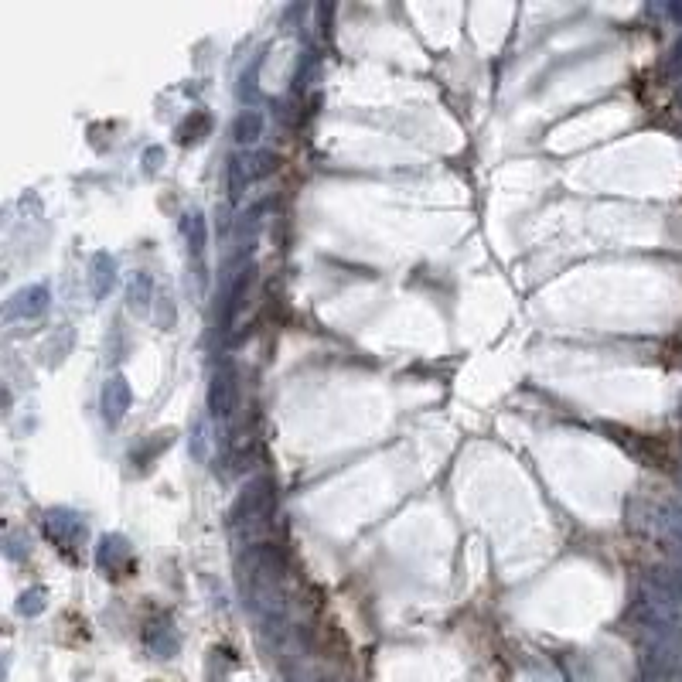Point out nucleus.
Wrapping results in <instances>:
<instances>
[{
    "label": "nucleus",
    "mask_w": 682,
    "mask_h": 682,
    "mask_svg": "<svg viewBox=\"0 0 682 682\" xmlns=\"http://www.w3.org/2000/svg\"><path fill=\"white\" fill-rule=\"evenodd\" d=\"M246 290H249V273H239V280H236V284H232L229 297H226V301H229V304H226V324L239 314V307H243Z\"/></svg>",
    "instance_id": "obj_14"
},
{
    "label": "nucleus",
    "mask_w": 682,
    "mask_h": 682,
    "mask_svg": "<svg viewBox=\"0 0 682 682\" xmlns=\"http://www.w3.org/2000/svg\"><path fill=\"white\" fill-rule=\"evenodd\" d=\"M161 157H164V151H161V147H151V151L144 154V161H147V171H157V161H161Z\"/></svg>",
    "instance_id": "obj_18"
},
{
    "label": "nucleus",
    "mask_w": 682,
    "mask_h": 682,
    "mask_svg": "<svg viewBox=\"0 0 682 682\" xmlns=\"http://www.w3.org/2000/svg\"><path fill=\"white\" fill-rule=\"evenodd\" d=\"M144 645H147V652L157 655V659H171V655H178L181 638H178V631L171 628V621H154V625H147V631H144Z\"/></svg>",
    "instance_id": "obj_6"
},
{
    "label": "nucleus",
    "mask_w": 682,
    "mask_h": 682,
    "mask_svg": "<svg viewBox=\"0 0 682 682\" xmlns=\"http://www.w3.org/2000/svg\"><path fill=\"white\" fill-rule=\"evenodd\" d=\"M236 396H239V382H236V369L229 362H222L215 369V376L209 382V410L212 417L229 420L232 410H236Z\"/></svg>",
    "instance_id": "obj_2"
},
{
    "label": "nucleus",
    "mask_w": 682,
    "mask_h": 682,
    "mask_svg": "<svg viewBox=\"0 0 682 682\" xmlns=\"http://www.w3.org/2000/svg\"><path fill=\"white\" fill-rule=\"evenodd\" d=\"M171 440H174L171 430H164V434H151V440H147V444L140 447V451H133V464H140V468H147V464H151L157 454H161V451H168V447H171Z\"/></svg>",
    "instance_id": "obj_13"
},
{
    "label": "nucleus",
    "mask_w": 682,
    "mask_h": 682,
    "mask_svg": "<svg viewBox=\"0 0 682 682\" xmlns=\"http://www.w3.org/2000/svg\"><path fill=\"white\" fill-rule=\"evenodd\" d=\"M679 488H682V468H679Z\"/></svg>",
    "instance_id": "obj_21"
},
{
    "label": "nucleus",
    "mask_w": 682,
    "mask_h": 682,
    "mask_svg": "<svg viewBox=\"0 0 682 682\" xmlns=\"http://www.w3.org/2000/svg\"><path fill=\"white\" fill-rule=\"evenodd\" d=\"M669 14H672V18H676V21L682 24V4H672V7H669Z\"/></svg>",
    "instance_id": "obj_19"
},
{
    "label": "nucleus",
    "mask_w": 682,
    "mask_h": 682,
    "mask_svg": "<svg viewBox=\"0 0 682 682\" xmlns=\"http://www.w3.org/2000/svg\"><path fill=\"white\" fill-rule=\"evenodd\" d=\"M185 239H188V249H191V253L202 256L205 243H209V226H205V215H202V212L185 215Z\"/></svg>",
    "instance_id": "obj_12"
},
{
    "label": "nucleus",
    "mask_w": 682,
    "mask_h": 682,
    "mask_svg": "<svg viewBox=\"0 0 682 682\" xmlns=\"http://www.w3.org/2000/svg\"><path fill=\"white\" fill-rule=\"evenodd\" d=\"M130 382L123 379V376H110L106 379V386H103V417L110 427H116L123 417H127V410H130Z\"/></svg>",
    "instance_id": "obj_4"
},
{
    "label": "nucleus",
    "mask_w": 682,
    "mask_h": 682,
    "mask_svg": "<svg viewBox=\"0 0 682 682\" xmlns=\"http://www.w3.org/2000/svg\"><path fill=\"white\" fill-rule=\"evenodd\" d=\"M209 130H212V116H209V113H202V110H195V113H191L188 120L178 127V140H181L185 147H188V144H198V140L209 137Z\"/></svg>",
    "instance_id": "obj_11"
},
{
    "label": "nucleus",
    "mask_w": 682,
    "mask_h": 682,
    "mask_svg": "<svg viewBox=\"0 0 682 682\" xmlns=\"http://www.w3.org/2000/svg\"><path fill=\"white\" fill-rule=\"evenodd\" d=\"M48 301H52V294H48L45 284H31L18 290V294L11 297V318H41V314L48 311Z\"/></svg>",
    "instance_id": "obj_5"
},
{
    "label": "nucleus",
    "mask_w": 682,
    "mask_h": 682,
    "mask_svg": "<svg viewBox=\"0 0 682 682\" xmlns=\"http://www.w3.org/2000/svg\"><path fill=\"white\" fill-rule=\"evenodd\" d=\"M263 137V113L260 110H243L232 123V140L236 144H256Z\"/></svg>",
    "instance_id": "obj_9"
},
{
    "label": "nucleus",
    "mask_w": 682,
    "mask_h": 682,
    "mask_svg": "<svg viewBox=\"0 0 682 682\" xmlns=\"http://www.w3.org/2000/svg\"><path fill=\"white\" fill-rule=\"evenodd\" d=\"M45 532H48V539H55L58 546H76L79 536L86 532V526H82V519L76 512L52 509L45 515Z\"/></svg>",
    "instance_id": "obj_3"
},
{
    "label": "nucleus",
    "mask_w": 682,
    "mask_h": 682,
    "mask_svg": "<svg viewBox=\"0 0 682 682\" xmlns=\"http://www.w3.org/2000/svg\"><path fill=\"white\" fill-rule=\"evenodd\" d=\"M676 103H679V110H682V86H679V96H676Z\"/></svg>",
    "instance_id": "obj_20"
},
{
    "label": "nucleus",
    "mask_w": 682,
    "mask_h": 682,
    "mask_svg": "<svg viewBox=\"0 0 682 682\" xmlns=\"http://www.w3.org/2000/svg\"><path fill=\"white\" fill-rule=\"evenodd\" d=\"M665 69L672 72V76H682V38L672 45V52H669V62H665Z\"/></svg>",
    "instance_id": "obj_17"
},
{
    "label": "nucleus",
    "mask_w": 682,
    "mask_h": 682,
    "mask_svg": "<svg viewBox=\"0 0 682 682\" xmlns=\"http://www.w3.org/2000/svg\"><path fill=\"white\" fill-rule=\"evenodd\" d=\"M96 563H99V570H106V577H110V573H120L123 567H130L127 539H123V536H103V539H99Z\"/></svg>",
    "instance_id": "obj_7"
},
{
    "label": "nucleus",
    "mask_w": 682,
    "mask_h": 682,
    "mask_svg": "<svg viewBox=\"0 0 682 682\" xmlns=\"http://www.w3.org/2000/svg\"><path fill=\"white\" fill-rule=\"evenodd\" d=\"M273 509H277V488L273 478H253L249 485L239 492V498L229 509V529L232 532H256L270 522Z\"/></svg>",
    "instance_id": "obj_1"
},
{
    "label": "nucleus",
    "mask_w": 682,
    "mask_h": 682,
    "mask_svg": "<svg viewBox=\"0 0 682 682\" xmlns=\"http://www.w3.org/2000/svg\"><path fill=\"white\" fill-rule=\"evenodd\" d=\"M246 178H249V168L239 161V157H232L229 161V195L232 198H239L246 191Z\"/></svg>",
    "instance_id": "obj_15"
},
{
    "label": "nucleus",
    "mask_w": 682,
    "mask_h": 682,
    "mask_svg": "<svg viewBox=\"0 0 682 682\" xmlns=\"http://www.w3.org/2000/svg\"><path fill=\"white\" fill-rule=\"evenodd\" d=\"M154 301V280L151 273H137L127 287V307L133 314H147V307Z\"/></svg>",
    "instance_id": "obj_10"
},
{
    "label": "nucleus",
    "mask_w": 682,
    "mask_h": 682,
    "mask_svg": "<svg viewBox=\"0 0 682 682\" xmlns=\"http://www.w3.org/2000/svg\"><path fill=\"white\" fill-rule=\"evenodd\" d=\"M113 280H116V260L99 249V253H93V260H89V290H93L96 301H103L110 294Z\"/></svg>",
    "instance_id": "obj_8"
},
{
    "label": "nucleus",
    "mask_w": 682,
    "mask_h": 682,
    "mask_svg": "<svg viewBox=\"0 0 682 682\" xmlns=\"http://www.w3.org/2000/svg\"><path fill=\"white\" fill-rule=\"evenodd\" d=\"M18 611L21 614H41V611H45V590L35 587V590H28V594H21Z\"/></svg>",
    "instance_id": "obj_16"
}]
</instances>
